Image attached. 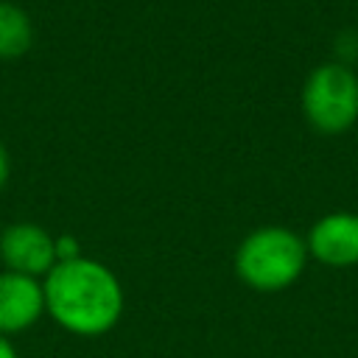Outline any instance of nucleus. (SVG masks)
<instances>
[{"instance_id": "1", "label": "nucleus", "mask_w": 358, "mask_h": 358, "mask_svg": "<svg viewBox=\"0 0 358 358\" xmlns=\"http://www.w3.org/2000/svg\"><path fill=\"white\" fill-rule=\"evenodd\" d=\"M45 310L76 336H103L123 313V288L112 268L92 257L59 260L42 282Z\"/></svg>"}, {"instance_id": "2", "label": "nucleus", "mask_w": 358, "mask_h": 358, "mask_svg": "<svg viewBox=\"0 0 358 358\" xmlns=\"http://www.w3.org/2000/svg\"><path fill=\"white\" fill-rule=\"evenodd\" d=\"M308 263L305 238L288 227H257L235 252V274L255 291H282L294 285Z\"/></svg>"}, {"instance_id": "3", "label": "nucleus", "mask_w": 358, "mask_h": 358, "mask_svg": "<svg viewBox=\"0 0 358 358\" xmlns=\"http://www.w3.org/2000/svg\"><path fill=\"white\" fill-rule=\"evenodd\" d=\"M302 115L322 134H341L358 120V76L350 64L324 62L302 84Z\"/></svg>"}, {"instance_id": "4", "label": "nucleus", "mask_w": 358, "mask_h": 358, "mask_svg": "<svg viewBox=\"0 0 358 358\" xmlns=\"http://www.w3.org/2000/svg\"><path fill=\"white\" fill-rule=\"evenodd\" d=\"M0 257L6 271L42 277L56 266V238L39 224H11L0 235Z\"/></svg>"}, {"instance_id": "5", "label": "nucleus", "mask_w": 358, "mask_h": 358, "mask_svg": "<svg viewBox=\"0 0 358 358\" xmlns=\"http://www.w3.org/2000/svg\"><path fill=\"white\" fill-rule=\"evenodd\" d=\"M308 257H316L324 266L333 268H347L358 263V215L355 213H327L322 215L308 238Z\"/></svg>"}, {"instance_id": "6", "label": "nucleus", "mask_w": 358, "mask_h": 358, "mask_svg": "<svg viewBox=\"0 0 358 358\" xmlns=\"http://www.w3.org/2000/svg\"><path fill=\"white\" fill-rule=\"evenodd\" d=\"M45 313V291L36 277L0 271V336L28 330Z\"/></svg>"}, {"instance_id": "7", "label": "nucleus", "mask_w": 358, "mask_h": 358, "mask_svg": "<svg viewBox=\"0 0 358 358\" xmlns=\"http://www.w3.org/2000/svg\"><path fill=\"white\" fill-rule=\"evenodd\" d=\"M34 42V25L28 14L8 0H0V59H20Z\"/></svg>"}, {"instance_id": "8", "label": "nucleus", "mask_w": 358, "mask_h": 358, "mask_svg": "<svg viewBox=\"0 0 358 358\" xmlns=\"http://www.w3.org/2000/svg\"><path fill=\"white\" fill-rule=\"evenodd\" d=\"M336 53H338L341 64L358 59V31H341L336 39Z\"/></svg>"}, {"instance_id": "9", "label": "nucleus", "mask_w": 358, "mask_h": 358, "mask_svg": "<svg viewBox=\"0 0 358 358\" xmlns=\"http://www.w3.org/2000/svg\"><path fill=\"white\" fill-rule=\"evenodd\" d=\"M73 257H81V246L73 235H59L56 238V263L59 260H73Z\"/></svg>"}, {"instance_id": "10", "label": "nucleus", "mask_w": 358, "mask_h": 358, "mask_svg": "<svg viewBox=\"0 0 358 358\" xmlns=\"http://www.w3.org/2000/svg\"><path fill=\"white\" fill-rule=\"evenodd\" d=\"M8 173H11V159H8V151H6V145L0 143V187L8 182Z\"/></svg>"}, {"instance_id": "11", "label": "nucleus", "mask_w": 358, "mask_h": 358, "mask_svg": "<svg viewBox=\"0 0 358 358\" xmlns=\"http://www.w3.org/2000/svg\"><path fill=\"white\" fill-rule=\"evenodd\" d=\"M0 358H17V350L8 341V336H0Z\"/></svg>"}]
</instances>
